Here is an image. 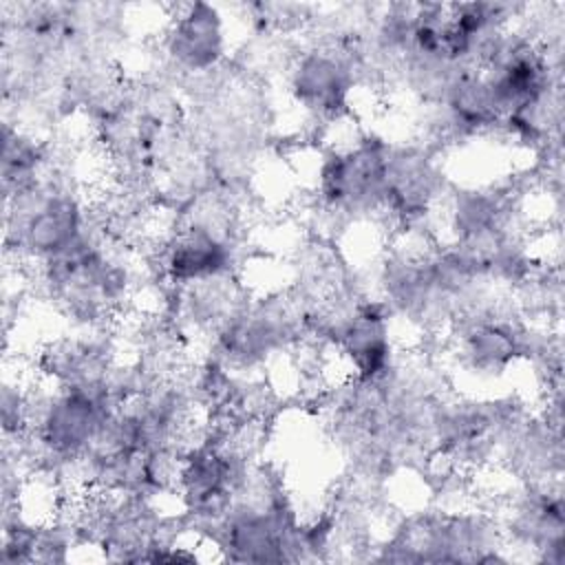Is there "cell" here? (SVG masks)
<instances>
[{
  "mask_svg": "<svg viewBox=\"0 0 565 565\" xmlns=\"http://www.w3.org/2000/svg\"><path fill=\"white\" fill-rule=\"evenodd\" d=\"M386 152L388 146L375 137L331 148L316 177L320 205L353 218L386 212Z\"/></svg>",
  "mask_w": 565,
  "mask_h": 565,
  "instance_id": "1",
  "label": "cell"
},
{
  "mask_svg": "<svg viewBox=\"0 0 565 565\" xmlns=\"http://www.w3.org/2000/svg\"><path fill=\"white\" fill-rule=\"evenodd\" d=\"M353 51L322 42L298 51L287 66V82L294 102L316 119H340L355 88Z\"/></svg>",
  "mask_w": 565,
  "mask_h": 565,
  "instance_id": "2",
  "label": "cell"
},
{
  "mask_svg": "<svg viewBox=\"0 0 565 565\" xmlns=\"http://www.w3.org/2000/svg\"><path fill=\"white\" fill-rule=\"evenodd\" d=\"M230 46L227 22L207 2L179 4L168 18L161 51L170 68L188 77H207L221 68Z\"/></svg>",
  "mask_w": 565,
  "mask_h": 565,
  "instance_id": "3",
  "label": "cell"
}]
</instances>
